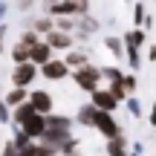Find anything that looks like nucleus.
Instances as JSON below:
<instances>
[{
    "label": "nucleus",
    "instance_id": "1",
    "mask_svg": "<svg viewBox=\"0 0 156 156\" xmlns=\"http://www.w3.org/2000/svg\"><path fill=\"white\" fill-rule=\"evenodd\" d=\"M101 67H95V64H87V67H81V69H75L73 73V81H75V87L81 90V93H90L93 95L95 90H98V81H101Z\"/></svg>",
    "mask_w": 156,
    "mask_h": 156
},
{
    "label": "nucleus",
    "instance_id": "2",
    "mask_svg": "<svg viewBox=\"0 0 156 156\" xmlns=\"http://www.w3.org/2000/svg\"><path fill=\"white\" fill-rule=\"evenodd\" d=\"M38 73H41V69L35 67V64H17V67H12L9 81H12V87L26 90V87H32V81L38 78Z\"/></svg>",
    "mask_w": 156,
    "mask_h": 156
},
{
    "label": "nucleus",
    "instance_id": "3",
    "mask_svg": "<svg viewBox=\"0 0 156 156\" xmlns=\"http://www.w3.org/2000/svg\"><path fill=\"white\" fill-rule=\"evenodd\" d=\"M44 9L49 12V17H78V15H87L90 3H44Z\"/></svg>",
    "mask_w": 156,
    "mask_h": 156
},
{
    "label": "nucleus",
    "instance_id": "4",
    "mask_svg": "<svg viewBox=\"0 0 156 156\" xmlns=\"http://www.w3.org/2000/svg\"><path fill=\"white\" fill-rule=\"evenodd\" d=\"M95 130H98L107 142L122 139V127H119V122L113 119V113H101V110L95 113Z\"/></svg>",
    "mask_w": 156,
    "mask_h": 156
},
{
    "label": "nucleus",
    "instance_id": "5",
    "mask_svg": "<svg viewBox=\"0 0 156 156\" xmlns=\"http://www.w3.org/2000/svg\"><path fill=\"white\" fill-rule=\"evenodd\" d=\"M29 104L41 116H52V110H55V98L49 90H29Z\"/></svg>",
    "mask_w": 156,
    "mask_h": 156
},
{
    "label": "nucleus",
    "instance_id": "6",
    "mask_svg": "<svg viewBox=\"0 0 156 156\" xmlns=\"http://www.w3.org/2000/svg\"><path fill=\"white\" fill-rule=\"evenodd\" d=\"M17 130H23V133H26L32 142H41V136L46 133V116H41V113H32V116H29Z\"/></svg>",
    "mask_w": 156,
    "mask_h": 156
},
{
    "label": "nucleus",
    "instance_id": "7",
    "mask_svg": "<svg viewBox=\"0 0 156 156\" xmlns=\"http://www.w3.org/2000/svg\"><path fill=\"white\" fill-rule=\"evenodd\" d=\"M44 44L49 46L52 52H69V49H75V38H73V35H64V32H52V35H46Z\"/></svg>",
    "mask_w": 156,
    "mask_h": 156
},
{
    "label": "nucleus",
    "instance_id": "8",
    "mask_svg": "<svg viewBox=\"0 0 156 156\" xmlns=\"http://www.w3.org/2000/svg\"><path fill=\"white\" fill-rule=\"evenodd\" d=\"M41 75H44V78H49V81H64V78H69V75H73V69H69L64 61L52 58L46 67H41Z\"/></svg>",
    "mask_w": 156,
    "mask_h": 156
},
{
    "label": "nucleus",
    "instance_id": "9",
    "mask_svg": "<svg viewBox=\"0 0 156 156\" xmlns=\"http://www.w3.org/2000/svg\"><path fill=\"white\" fill-rule=\"evenodd\" d=\"M90 104H93L95 110H101V113H113V110L119 107V101L113 98L110 90H95V93L90 95Z\"/></svg>",
    "mask_w": 156,
    "mask_h": 156
},
{
    "label": "nucleus",
    "instance_id": "10",
    "mask_svg": "<svg viewBox=\"0 0 156 156\" xmlns=\"http://www.w3.org/2000/svg\"><path fill=\"white\" fill-rule=\"evenodd\" d=\"M29 29H32L38 38H46V35H52V32H55V17H49V15L32 17V20H29Z\"/></svg>",
    "mask_w": 156,
    "mask_h": 156
},
{
    "label": "nucleus",
    "instance_id": "11",
    "mask_svg": "<svg viewBox=\"0 0 156 156\" xmlns=\"http://www.w3.org/2000/svg\"><path fill=\"white\" fill-rule=\"evenodd\" d=\"M26 101H29V90H17V87H12V90H6V93H3V104L9 107V110H15V107L26 104Z\"/></svg>",
    "mask_w": 156,
    "mask_h": 156
},
{
    "label": "nucleus",
    "instance_id": "12",
    "mask_svg": "<svg viewBox=\"0 0 156 156\" xmlns=\"http://www.w3.org/2000/svg\"><path fill=\"white\" fill-rule=\"evenodd\" d=\"M64 64L75 73V69H81V67H87V64H90V52L87 49H69L67 58H64Z\"/></svg>",
    "mask_w": 156,
    "mask_h": 156
},
{
    "label": "nucleus",
    "instance_id": "13",
    "mask_svg": "<svg viewBox=\"0 0 156 156\" xmlns=\"http://www.w3.org/2000/svg\"><path fill=\"white\" fill-rule=\"evenodd\" d=\"M124 49H142L147 41V32L145 29H130V32H124Z\"/></svg>",
    "mask_w": 156,
    "mask_h": 156
},
{
    "label": "nucleus",
    "instance_id": "14",
    "mask_svg": "<svg viewBox=\"0 0 156 156\" xmlns=\"http://www.w3.org/2000/svg\"><path fill=\"white\" fill-rule=\"evenodd\" d=\"M95 113H98V110H95L93 104H81L75 110V122L84 124V127H95Z\"/></svg>",
    "mask_w": 156,
    "mask_h": 156
},
{
    "label": "nucleus",
    "instance_id": "15",
    "mask_svg": "<svg viewBox=\"0 0 156 156\" xmlns=\"http://www.w3.org/2000/svg\"><path fill=\"white\" fill-rule=\"evenodd\" d=\"M49 61H52V49H49V46L44 44V41H41V44H38V46L32 49V64H35V67L41 69V67H46Z\"/></svg>",
    "mask_w": 156,
    "mask_h": 156
},
{
    "label": "nucleus",
    "instance_id": "16",
    "mask_svg": "<svg viewBox=\"0 0 156 156\" xmlns=\"http://www.w3.org/2000/svg\"><path fill=\"white\" fill-rule=\"evenodd\" d=\"M9 58L15 61V67H17V64H32V49H26V46L15 44V46L9 49Z\"/></svg>",
    "mask_w": 156,
    "mask_h": 156
},
{
    "label": "nucleus",
    "instance_id": "17",
    "mask_svg": "<svg viewBox=\"0 0 156 156\" xmlns=\"http://www.w3.org/2000/svg\"><path fill=\"white\" fill-rule=\"evenodd\" d=\"M75 119L69 116H58V113H52V116H46V127H61V130H73Z\"/></svg>",
    "mask_w": 156,
    "mask_h": 156
},
{
    "label": "nucleus",
    "instance_id": "18",
    "mask_svg": "<svg viewBox=\"0 0 156 156\" xmlns=\"http://www.w3.org/2000/svg\"><path fill=\"white\" fill-rule=\"evenodd\" d=\"M75 29H78V20H75V17H58V20H55V32L73 35Z\"/></svg>",
    "mask_w": 156,
    "mask_h": 156
},
{
    "label": "nucleus",
    "instance_id": "19",
    "mask_svg": "<svg viewBox=\"0 0 156 156\" xmlns=\"http://www.w3.org/2000/svg\"><path fill=\"white\" fill-rule=\"evenodd\" d=\"M107 156H127V142H124V136L107 142Z\"/></svg>",
    "mask_w": 156,
    "mask_h": 156
},
{
    "label": "nucleus",
    "instance_id": "20",
    "mask_svg": "<svg viewBox=\"0 0 156 156\" xmlns=\"http://www.w3.org/2000/svg\"><path fill=\"white\" fill-rule=\"evenodd\" d=\"M41 41H44V38H38L32 29H23V32H20V41H17V44H20V46H26V49H35Z\"/></svg>",
    "mask_w": 156,
    "mask_h": 156
},
{
    "label": "nucleus",
    "instance_id": "21",
    "mask_svg": "<svg viewBox=\"0 0 156 156\" xmlns=\"http://www.w3.org/2000/svg\"><path fill=\"white\" fill-rule=\"evenodd\" d=\"M12 145H15V147H17V153H20V151H26L29 145H35V142L29 139V136L23 133V130H17V127H15V136H12Z\"/></svg>",
    "mask_w": 156,
    "mask_h": 156
},
{
    "label": "nucleus",
    "instance_id": "22",
    "mask_svg": "<svg viewBox=\"0 0 156 156\" xmlns=\"http://www.w3.org/2000/svg\"><path fill=\"white\" fill-rule=\"evenodd\" d=\"M104 46H107L116 58H124V41H122V38H113V35H110V38L104 41Z\"/></svg>",
    "mask_w": 156,
    "mask_h": 156
},
{
    "label": "nucleus",
    "instance_id": "23",
    "mask_svg": "<svg viewBox=\"0 0 156 156\" xmlns=\"http://www.w3.org/2000/svg\"><path fill=\"white\" fill-rule=\"evenodd\" d=\"M133 23H136V29H142V26H145V6H142V3H136L133 6Z\"/></svg>",
    "mask_w": 156,
    "mask_h": 156
},
{
    "label": "nucleus",
    "instance_id": "24",
    "mask_svg": "<svg viewBox=\"0 0 156 156\" xmlns=\"http://www.w3.org/2000/svg\"><path fill=\"white\" fill-rule=\"evenodd\" d=\"M124 104H127V110H130V116H133V119H139V116H142V104H139V98H133V95H130Z\"/></svg>",
    "mask_w": 156,
    "mask_h": 156
},
{
    "label": "nucleus",
    "instance_id": "25",
    "mask_svg": "<svg viewBox=\"0 0 156 156\" xmlns=\"http://www.w3.org/2000/svg\"><path fill=\"white\" fill-rule=\"evenodd\" d=\"M122 87H124V93H136V75H124L122 78Z\"/></svg>",
    "mask_w": 156,
    "mask_h": 156
},
{
    "label": "nucleus",
    "instance_id": "26",
    "mask_svg": "<svg viewBox=\"0 0 156 156\" xmlns=\"http://www.w3.org/2000/svg\"><path fill=\"white\" fill-rule=\"evenodd\" d=\"M0 124H12V110L3 104V98H0Z\"/></svg>",
    "mask_w": 156,
    "mask_h": 156
},
{
    "label": "nucleus",
    "instance_id": "27",
    "mask_svg": "<svg viewBox=\"0 0 156 156\" xmlns=\"http://www.w3.org/2000/svg\"><path fill=\"white\" fill-rule=\"evenodd\" d=\"M6 35H9V23H3V26H0V55L6 52Z\"/></svg>",
    "mask_w": 156,
    "mask_h": 156
},
{
    "label": "nucleus",
    "instance_id": "28",
    "mask_svg": "<svg viewBox=\"0 0 156 156\" xmlns=\"http://www.w3.org/2000/svg\"><path fill=\"white\" fill-rule=\"evenodd\" d=\"M0 156H17V147L12 145V142H6V145H3V151H0Z\"/></svg>",
    "mask_w": 156,
    "mask_h": 156
},
{
    "label": "nucleus",
    "instance_id": "29",
    "mask_svg": "<svg viewBox=\"0 0 156 156\" xmlns=\"http://www.w3.org/2000/svg\"><path fill=\"white\" fill-rule=\"evenodd\" d=\"M6 15H9V6H6V3H0V26L6 23Z\"/></svg>",
    "mask_w": 156,
    "mask_h": 156
},
{
    "label": "nucleus",
    "instance_id": "30",
    "mask_svg": "<svg viewBox=\"0 0 156 156\" xmlns=\"http://www.w3.org/2000/svg\"><path fill=\"white\" fill-rule=\"evenodd\" d=\"M147 58H151V61H156V44L151 46V49H147Z\"/></svg>",
    "mask_w": 156,
    "mask_h": 156
},
{
    "label": "nucleus",
    "instance_id": "31",
    "mask_svg": "<svg viewBox=\"0 0 156 156\" xmlns=\"http://www.w3.org/2000/svg\"><path fill=\"white\" fill-rule=\"evenodd\" d=\"M151 124L156 127V104H153V110H151Z\"/></svg>",
    "mask_w": 156,
    "mask_h": 156
},
{
    "label": "nucleus",
    "instance_id": "32",
    "mask_svg": "<svg viewBox=\"0 0 156 156\" xmlns=\"http://www.w3.org/2000/svg\"><path fill=\"white\" fill-rule=\"evenodd\" d=\"M0 98H3V84H0Z\"/></svg>",
    "mask_w": 156,
    "mask_h": 156
}]
</instances>
